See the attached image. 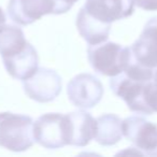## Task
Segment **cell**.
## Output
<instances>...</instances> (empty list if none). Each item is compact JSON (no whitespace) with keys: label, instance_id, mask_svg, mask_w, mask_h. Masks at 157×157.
Returning <instances> with one entry per match:
<instances>
[{"label":"cell","instance_id":"ac0fdd59","mask_svg":"<svg viewBox=\"0 0 157 157\" xmlns=\"http://www.w3.org/2000/svg\"><path fill=\"white\" fill-rule=\"evenodd\" d=\"M6 23V15H5V12H3V10L0 8V28L5 25Z\"/></svg>","mask_w":157,"mask_h":157},{"label":"cell","instance_id":"30bf717a","mask_svg":"<svg viewBox=\"0 0 157 157\" xmlns=\"http://www.w3.org/2000/svg\"><path fill=\"white\" fill-rule=\"evenodd\" d=\"M130 50L138 63L151 69L157 68V16L147 21Z\"/></svg>","mask_w":157,"mask_h":157},{"label":"cell","instance_id":"4fadbf2b","mask_svg":"<svg viewBox=\"0 0 157 157\" xmlns=\"http://www.w3.org/2000/svg\"><path fill=\"white\" fill-rule=\"evenodd\" d=\"M75 24L78 33L90 45L105 42L111 31V24H103L93 18L83 8L78 11Z\"/></svg>","mask_w":157,"mask_h":157},{"label":"cell","instance_id":"9a60e30c","mask_svg":"<svg viewBox=\"0 0 157 157\" xmlns=\"http://www.w3.org/2000/svg\"><path fill=\"white\" fill-rule=\"evenodd\" d=\"M123 137L122 120L115 114H103L96 118L97 143L102 146H111L120 142Z\"/></svg>","mask_w":157,"mask_h":157},{"label":"cell","instance_id":"5bb4252c","mask_svg":"<svg viewBox=\"0 0 157 157\" xmlns=\"http://www.w3.org/2000/svg\"><path fill=\"white\" fill-rule=\"evenodd\" d=\"M8 73L15 80H26L31 76L38 69L39 57L36 48L29 45L25 52L18 56L3 63Z\"/></svg>","mask_w":157,"mask_h":157},{"label":"cell","instance_id":"8992f818","mask_svg":"<svg viewBox=\"0 0 157 157\" xmlns=\"http://www.w3.org/2000/svg\"><path fill=\"white\" fill-rule=\"evenodd\" d=\"M33 139L41 146L56 150L67 145L66 117L60 113H46L33 122Z\"/></svg>","mask_w":157,"mask_h":157},{"label":"cell","instance_id":"8fae6325","mask_svg":"<svg viewBox=\"0 0 157 157\" xmlns=\"http://www.w3.org/2000/svg\"><path fill=\"white\" fill-rule=\"evenodd\" d=\"M53 0H10L8 15L22 26L33 24L46 14H53Z\"/></svg>","mask_w":157,"mask_h":157},{"label":"cell","instance_id":"ba28073f","mask_svg":"<svg viewBox=\"0 0 157 157\" xmlns=\"http://www.w3.org/2000/svg\"><path fill=\"white\" fill-rule=\"evenodd\" d=\"M83 9L95 20L112 25L132 15L135 5L133 0H86Z\"/></svg>","mask_w":157,"mask_h":157},{"label":"cell","instance_id":"e0dca14e","mask_svg":"<svg viewBox=\"0 0 157 157\" xmlns=\"http://www.w3.org/2000/svg\"><path fill=\"white\" fill-rule=\"evenodd\" d=\"M133 5L144 11H157V0H133Z\"/></svg>","mask_w":157,"mask_h":157},{"label":"cell","instance_id":"52a82bcc","mask_svg":"<svg viewBox=\"0 0 157 157\" xmlns=\"http://www.w3.org/2000/svg\"><path fill=\"white\" fill-rule=\"evenodd\" d=\"M103 85L99 78L90 73L74 76L67 85V95L70 102L81 109H92L103 96Z\"/></svg>","mask_w":157,"mask_h":157},{"label":"cell","instance_id":"6da1fadb","mask_svg":"<svg viewBox=\"0 0 157 157\" xmlns=\"http://www.w3.org/2000/svg\"><path fill=\"white\" fill-rule=\"evenodd\" d=\"M153 76L154 69L143 67L132 57L126 69L112 78L110 87L115 96L126 102L130 111L152 115L157 113V96Z\"/></svg>","mask_w":157,"mask_h":157},{"label":"cell","instance_id":"9c48e42d","mask_svg":"<svg viewBox=\"0 0 157 157\" xmlns=\"http://www.w3.org/2000/svg\"><path fill=\"white\" fill-rule=\"evenodd\" d=\"M67 127V145L86 146L96 133V120L85 111L65 114Z\"/></svg>","mask_w":157,"mask_h":157},{"label":"cell","instance_id":"277c9868","mask_svg":"<svg viewBox=\"0 0 157 157\" xmlns=\"http://www.w3.org/2000/svg\"><path fill=\"white\" fill-rule=\"evenodd\" d=\"M123 136L133 143L139 154L157 156V124L133 115L122 121Z\"/></svg>","mask_w":157,"mask_h":157},{"label":"cell","instance_id":"d6986e66","mask_svg":"<svg viewBox=\"0 0 157 157\" xmlns=\"http://www.w3.org/2000/svg\"><path fill=\"white\" fill-rule=\"evenodd\" d=\"M153 81H154L155 93H156V96H157V69L154 71V76H153Z\"/></svg>","mask_w":157,"mask_h":157},{"label":"cell","instance_id":"2e32d148","mask_svg":"<svg viewBox=\"0 0 157 157\" xmlns=\"http://www.w3.org/2000/svg\"><path fill=\"white\" fill-rule=\"evenodd\" d=\"M78 0H53L54 3V10H53V14H63L68 12L75 2H78Z\"/></svg>","mask_w":157,"mask_h":157},{"label":"cell","instance_id":"7c38bea8","mask_svg":"<svg viewBox=\"0 0 157 157\" xmlns=\"http://www.w3.org/2000/svg\"><path fill=\"white\" fill-rule=\"evenodd\" d=\"M30 45L23 30L14 25H3L0 28V55L3 63L22 54Z\"/></svg>","mask_w":157,"mask_h":157},{"label":"cell","instance_id":"5b68a950","mask_svg":"<svg viewBox=\"0 0 157 157\" xmlns=\"http://www.w3.org/2000/svg\"><path fill=\"white\" fill-rule=\"evenodd\" d=\"M24 92L33 100L40 103L53 101L61 92V78L48 68H38L36 72L23 81Z\"/></svg>","mask_w":157,"mask_h":157},{"label":"cell","instance_id":"7a4b0ae2","mask_svg":"<svg viewBox=\"0 0 157 157\" xmlns=\"http://www.w3.org/2000/svg\"><path fill=\"white\" fill-rule=\"evenodd\" d=\"M87 57L93 69L105 76L120 74L132 60L130 48H125L115 42H102L90 45Z\"/></svg>","mask_w":157,"mask_h":157},{"label":"cell","instance_id":"3957f363","mask_svg":"<svg viewBox=\"0 0 157 157\" xmlns=\"http://www.w3.org/2000/svg\"><path fill=\"white\" fill-rule=\"evenodd\" d=\"M33 143V121L30 116L0 113V146L13 152H24Z\"/></svg>","mask_w":157,"mask_h":157}]
</instances>
